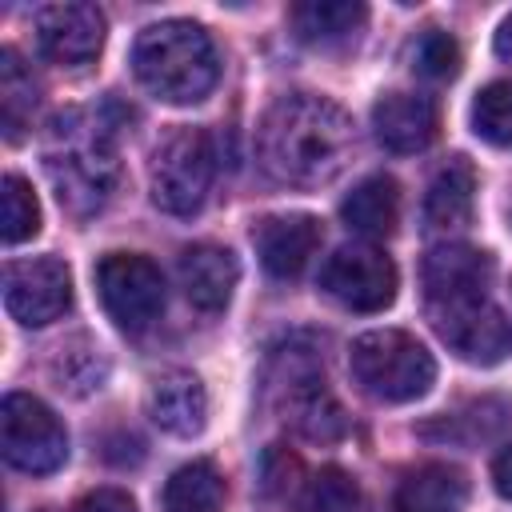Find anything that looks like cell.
<instances>
[{"mask_svg": "<svg viewBox=\"0 0 512 512\" xmlns=\"http://www.w3.org/2000/svg\"><path fill=\"white\" fill-rule=\"evenodd\" d=\"M284 396V416L292 420V428L308 440H336L344 432V412L332 400V392L324 388V376L312 360L304 356H288V372L280 384Z\"/></svg>", "mask_w": 512, "mask_h": 512, "instance_id": "7c38bea8", "label": "cell"}, {"mask_svg": "<svg viewBox=\"0 0 512 512\" xmlns=\"http://www.w3.org/2000/svg\"><path fill=\"white\" fill-rule=\"evenodd\" d=\"M472 132L496 148H512V80H496L476 92Z\"/></svg>", "mask_w": 512, "mask_h": 512, "instance_id": "484cf974", "label": "cell"}, {"mask_svg": "<svg viewBox=\"0 0 512 512\" xmlns=\"http://www.w3.org/2000/svg\"><path fill=\"white\" fill-rule=\"evenodd\" d=\"M216 176V144L204 128H172L156 140L148 156V192L152 204L168 216H192L208 200Z\"/></svg>", "mask_w": 512, "mask_h": 512, "instance_id": "5b68a950", "label": "cell"}, {"mask_svg": "<svg viewBox=\"0 0 512 512\" xmlns=\"http://www.w3.org/2000/svg\"><path fill=\"white\" fill-rule=\"evenodd\" d=\"M472 196H476V172L464 156L448 160L432 184H428V196H424V224L436 228V232H452L460 224H468L472 216Z\"/></svg>", "mask_w": 512, "mask_h": 512, "instance_id": "d6986e66", "label": "cell"}, {"mask_svg": "<svg viewBox=\"0 0 512 512\" xmlns=\"http://www.w3.org/2000/svg\"><path fill=\"white\" fill-rule=\"evenodd\" d=\"M36 48L60 68H80L104 48V12L96 4H44L32 20Z\"/></svg>", "mask_w": 512, "mask_h": 512, "instance_id": "8fae6325", "label": "cell"}, {"mask_svg": "<svg viewBox=\"0 0 512 512\" xmlns=\"http://www.w3.org/2000/svg\"><path fill=\"white\" fill-rule=\"evenodd\" d=\"M464 504H468V480L452 464L412 468L392 496V512H464Z\"/></svg>", "mask_w": 512, "mask_h": 512, "instance_id": "ac0fdd59", "label": "cell"}, {"mask_svg": "<svg viewBox=\"0 0 512 512\" xmlns=\"http://www.w3.org/2000/svg\"><path fill=\"white\" fill-rule=\"evenodd\" d=\"M44 172L56 188V200L68 216H96L120 180V160L112 144V124L100 112H60L48 124L44 140Z\"/></svg>", "mask_w": 512, "mask_h": 512, "instance_id": "7a4b0ae2", "label": "cell"}, {"mask_svg": "<svg viewBox=\"0 0 512 512\" xmlns=\"http://www.w3.org/2000/svg\"><path fill=\"white\" fill-rule=\"evenodd\" d=\"M348 368L356 384L380 404L420 400L436 380L432 352L400 328H376V332L356 336L348 352Z\"/></svg>", "mask_w": 512, "mask_h": 512, "instance_id": "277c9868", "label": "cell"}, {"mask_svg": "<svg viewBox=\"0 0 512 512\" xmlns=\"http://www.w3.org/2000/svg\"><path fill=\"white\" fill-rule=\"evenodd\" d=\"M220 504H224V476L212 460H192L176 468L160 496L164 512H220Z\"/></svg>", "mask_w": 512, "mask_h": 512, "instance_id": "603a6c76", "label": "cell"}, {"mask_svg": "<svg viewBox=\"0 0 512 512\" xmlns=\"http://www.w3.org/2000/svg\"><path fill=\"white\" fill-rule=\"evenodd\" d=\"M148 416L168 436H180V440L200 436L208 424V392H204L200 376L184 372V368L156 376V384L148 392Z\"/></svg>", "mask_w": 512, "mask_h": 512, "instance_id": "5bb4252c", "label": "cell"}, {"mask_svg": "<svg viewBox=\"0 0 512 512\" xmlns=\"http://www.w3.org/2000/svg\"><path fill=\"white\" fill-rule=\"evenodd\" d=\"M436 336L468 364L492 368L512 356V324L488 300V292H464L448 300H428Z\"/></svg>", "mask_w": 512, "mask_h": 512, "instance_id": "8992f818", "label": "cell"}, {"mask_svg": "<svg viewBox=\"0 0 512 512\" xmlns=\"http://www.w3.org/2000/svg\"><path fill=\"white\" fill-rule=\"evenodd\" d=\"M300 504L308 512H360V488L344 468H320L312 480H304Z\"/></svg>", "mask_w": 512, "mask_h": 512, "instance_id": "4316f807", "label": "cell"}, {"mask_svg": "<svg viewBox=\"0 0 512 512\" xmlns=\"http://www.w3.org/2000/svg\"><path fill=\"white\" fill-rule=\"evenodd\" d=\"M340 216L360 236H372V240L376 236H388L396 228V220H400V184L392 176H368V180H360L344 196Z\"/></svg>", "mask_w": 512, "mask_h": 512, "instance_id": "ffe728a7", "label": "cell"}, {"mask_svg": "<svg viewBox=\"0 0 512 512\" xmlns=\"http://www.w3.org/2000/svg\"><path fill=\"white\" fill-rule=\"evenodd\" d=\"M492 484H496V492L504 500H512V444L492 460Z\"/></svg>", "mask_w": 512, "mask_h": 512, "instance_id": "f546056e", "label": "cell"}, {"mask_svg": "<svg viewBox=\"0 0 512 512\" xmlns=\"http://www.w3.org/2000/svg\"><path fill=\"white\" fill-rule=\"evenodd\" d=\"M368 20V8L356 0H304L292 8V28L304 44H344L352 40Z\"/></svg>", "mask_w": 512, "mask_h": 512, "instance_id": "44dd1931", "label": "cell"}, {"mask_svg": "<svg viewBox=\"0 0 512 512\" xmlns=\"http://www.w3.org/2000/svg\"><path fill=\"white\" fill-rule=\"evenodd\" d=\"M136 80L168 104H196L220 80V56L212 36L192 20H160L132 44Z\"/></svg>", "mask_w": 512, "mask_h": 512, "instance_id": "3957f363", "label": "cell"}, {"mask_svg": "<svg viewBox=\"0 0 512 512\" xmlns=\"http://www.w3.org/2000/svg\"><path fill=\"white\" fill-rule=\"evenodd\" d=\"M320 288L352 312H380L396 300V264L376 244H344L324 260Z\"/></svg>", "mask_w": 512, "mask_h": 512, "instance_id": "9c48e42d", "label": "cell"}, {"mask_svg": "<svg viewBox=\"0 0 512 512\" xmlns=\"http://www.w3.org/2000/svg\"><path fill=\"white\" fill-rule=\"evenodd\" d=\"M72 304V272L56 256L16 260L4 272V308L12 320L40 328L68 312Z\"/></svg>", "mask_w": 512, "mask_h": 512, "instance_id": "30bf717a", "label": "cell"}, {"mask_svg": "<svg viewBox=\"0 0 512 512\" xmlns=\"http://www.w3.org/2000/svg\"><path fill=\"white\" fill-rule=\"evenodd\" d=\"M0 448L12 468L28 476H48L68 460V432L44 400L28 392H8L0 404Z\"/></svg>", "mask_w": 512, "mask_h": 512, "instance_id": "52a82bcc", "label": "cell"}, {"mask_svg": "<svg viewBox=\"0 0 512 512\" xmlns=\"http://www.w3.org/2000/svg\"><path fill=\"white\" fill-rule=\"evenodd\" d=\"M408 60L424 80H452L460 72V44L444 28H424L412 40Z\"/></svg>", "mask_w": 512, "mask_h": 512, "instance_id": "83f0119b", "label": "cell"}, {"mask_svg": "<svg viewBox=\"0 0 512 512\" xmlns=\"http://www.w3.org/2000/svg\"><path fill=\"white\" fill-rule=\"evenodd\" d=\"M252 240H256V256H260L268 276L296 280L308 268V260L316 256V248H320V224L312 216H300V212L268 216V220L256 224Z\"/></svg>", "mask_w": 512, "mask_h": 512, "instance_id": "4fadbf2b", "label": "cell"}, {"mask_svg": "<svg viewBox=\"0 0 512 512\" xmlns=\"http://www.w3.org/2000/svg\"><path fill=\"white\" fill-rule=\"evenodd\" d=\"M372 132L388 152H424L436 136V104L420 92H388L372 104Z\"/></svg>", "mask_w": 512, "mask_h": 512, "instance_id": "9a60e30c", "label": "cell"}, {"mask_svg": "<svg viewBox=\"0 0 512 512\" xmlns=\"http://www.w3.org/2000/svg\"><path fill=\"white\" fill-rule=\"evenodd\" d=\"M356 132L340 104L312 92L280 96L256 132L260 168L288 188H316L344 172Z\"/></svg>", "mask_w": 512, "mask_h": 512, "instance_id": "6da1fadb", "label": "cell"}, {"mask_svg": "<svg viewBox=\"0 0 512 512\" xmlns=\"http://www.w3.org/2000/svg\"><path fill=\"white\" fill-rule=\"evenodd\" d=\"M496 56L512 64V16H504L500 28H496Z\"/></svg>", "mask_w": 512, "mask_h": 512, "instance_id": "4dcf8cb0", "label": "cell"}, {"mask_svg": "<svg viewBox=\"0 0 512 512\" xmlns=\"http://www.w3.org/2000/svg\"><path fill=\"white\" fill-rule=\"evenodd\" d=\"M76 512H136V500L124 488H96L76 504Z\"/></svg>", "mask_w": 512, "mask_h": 512, "instance_id": "f1b7e54d", "label": "cell"}, {"mask_svg": "<svg viewBox=\"0 0 512 512\" xmlns=\"http://www.w3.org/2000/svg\"><path fill=\"white\" fill-rule=\"evenodd\" d=\"M236 280H240V264L228 248L192 244L180 252V288L200 312H224Z\"/></svg>", "mask_w": 512, "mask_h": 512, "instance_id": "2e32d148", "label": "cell"}, {"mask_svg": "<svg viewBox=\"0 0 512 512\" xmlns=\"http://www.w3.org/2000/svg\"><path fill=\"white\" fill-rule=\"evenodd\" d=\"M40 232V204L24 176L8 172L0 180V236L4 244H24Z\"/></svg>", "mask_w": 512, "mask_h": 512, "instance_id": "d4e9b609", "label": "cell"}, {"mask_svg": "<svg viewBox=\"0 0 512 512\" xmlns=\"http://www.w3.org/2000/svg\"><path fill=\"white\" fill-rule=\"evenodd\" d=\"M424 296L448 300L464 292H488L492 284V256L468 244H440L424 256Z\"/></svg>", "mask_w": 512, "mask_h": 512, "instance_id": "e0dca14e", "label": "cell"}, {"mask_svg": "<svg viewBox=\"0 0 512 512\" xmlns=\"http://www.w3.org/2000/svg\"><path fill=\"white\" fill-rule=\"evenodd\" d=\"M96 292L108 320L124 332H144L164 312V276L140 252H108L96 264Z\"/></svg>", "mask_w": 512, "mask_h": 512, "instance_id": "ba28073f", "label": "cell"}, {"mask_svg": "<svg viewBox=\"0 0 512 512\" xmlns=\"http://www.w3.org/2000/svg\"><path fill=\"white\" fill-rule=\"evenodd\" d=\"M48 372H52V380H56L60 392H68V396H92L108 380V360H104V352H100V344L92 336H72V340H64L56 348Z\"/></svg>", "mask_w": 512, "mask_h": 512, "instance_id": "7402d4cb", "label": "cell"}, {"mask_svg": "<svg viewBox=\"0 0 512 512\" xmlns=\"http://www.w3.org/2000/svg\"><path fill=\"white\" fill-rule=\"evenodd\" d=\"M36 80L32 72L20 64V56L12 48L0 52V116H4V136L20 140V132L28 128L32 112H36Z\"/></svg>", "mask_w": 512, "mask_h": 512, "instance_id": "cb8c5ba5", "label": "cell"}]
</instances>
